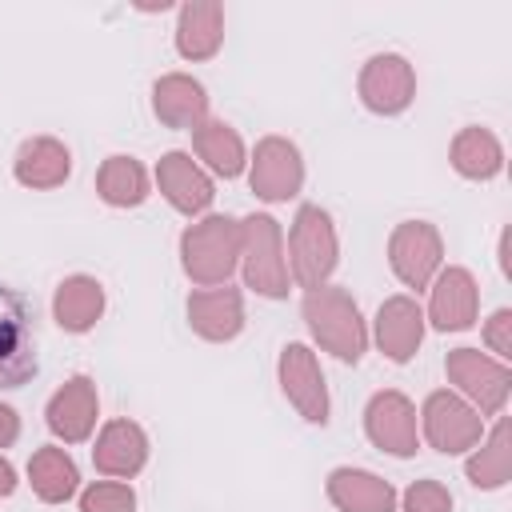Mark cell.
Returning <instances> with one entry per match:
<instances>
[{"label":"cell","instance_id":"30","mask_svg":"<svg viewBox=\"0 0 512 512\" xmlns=\"http://www.w3.org/2000/svg\"><path fill=\"white\" fill-rule=\"evenodd\" d=\"M400 508L404 512H452V496L440 480H416V484H408Z\"/></svg>","mask_w":512,"mask_h":512},{"label":"cell","instance_id":"29","mask_svg":"<svg viewBox=\"0 0 512 512\" xmlns=\"http://www.w3.org/2000/svg\"><path fill=\"white\" fill-rule=\"evenodd\" d=\"M80 512H136V492L120 480H100L80 492Z\"/></svg>","mask_w":512,"mask_h":512},{"label":"cell","instance_id":"13","mask_svg":"<svg viewBox=\"0 0 512 512\" xmlns=\"http://www.w3.org/2000/svg\"><path fill=\"white\" fill-rule=\"evenodd\" d=\"M96 412H100V396H96L92 376H72V380H64V388L52 392L44 420H48L52 436H60L64 444H80L92 436Z\"/></svg>","mask_w":512,"mask_h":512},{"label":"cell","instance_id":"20","mask_svg":"<svg viewBox=\"0 0 512 512\" xmlns=\"http://www.w3.org/2000/svg\"><path fill=\"white\" fill-rule=\"evenodd\" d=\"M324 492L340 512H396V488L364 468H332Z\"/></svg>","mask_w":512,"mask_h":512},{"label":"cell","instance_id":"5","mask_svg":"<svg viewBox=\"0 0 512 512\" xmlns=\"http://www.w3.org/2000/svg\"><path fill=\"white\" fill-rule=\"evenodd\" d=\"M448 380L460 388V396L472 400V408L480 416H500L508 404V388H512V372L504 360L480 352V348H452L444 360Z\"/></svg>","mask_w":512,"mask_h":512},{"label":"cell","instance_id":"19","mask_svg":"<svg viewBox=\"0 0 512 512\" xmlns=\"http://www.w3.org/2000/svg\"><path fill=\"white\" fill-rule=\"evenodd\" d=\"M152 112L168 128H196L208 120V92L184 72H168L152 84Z\"/></svg>","mask_w":512,"mask_h":512},{"label":"cell","instance_id":"28","mask_svg":"<svg viewBox=\"0 0 512 512\" xmlns=\"http://www.w3.org/2000/svg\"><path fill=\"white\" fill-rule=\"evenodd\" d=\"M464 472H468V480H472L476 488H504V484H508V476H512V432H508L504 420H500V424L492 428V436L468 456Z\"/></svg>","mask_w":512,"mask_h":512},{"label":"cell","instance_id":"18","mask_svg":"<svg viewBox=\"0 0 512 512\" xmlns=\"http://www.w3.org/2000/svg\"><path fill=\"white\" fill-rule=\"evenodd\" d=\"M420 340H424V312H420V304L412 296H388L380 304V312H376V344H380V352L388 360L404 364V360L416 356Z\"/></svg>","mask_w":512,"mask_h":512},{"label":"cell","instance_id":"12","mask_svg":"<svg viewBox=\"0 0 512 512\" xmlns=\"http://www.w3.org/2000/svg\"><path fill=\"white\" fill-rule=\"evenodd\" d=\"M364 432L380 452L412 456L416 452V408H412V400L396 388L376 392L364 408Z\"/></svg>","mask_w":512,"mask_h":512},{"label":"cell","instance_id":"27","mask_svg":"<svg viewBox=\"0 0 512 512\" xmlns=\"http://www.w3.org/2000/svg\"><path fill=\"white\" fill-rule=\"evenodd\" d=\"M96 192L112 208H136L148 200V172L132 156H108L96 172Z\"/></svg>","mask_w":512,"mask_h":512},{"label":"cell","instance_id":"26","mask_svg":"<svg viewBox=\"0 0 512 512\" xmlns=\"http://www.w3.org/2000/svg\"><path fill=\"white\" fill-rule=\"evenodd\" d=\"M452 168L464 176V180H492L500 168H504V148L500 140L472 124V128H460L456 140H452Z\"/></svg>","mask_w":512,"mask_h":512},{"label":"cell","instance_id":"2","mask_svg":"<svg viewBox=\"0 0 512 512\" xmlns=\"http://www.w3.org/2000/svg\"><path fill=\"white\" fill-rule=\"evenodd\" d=\"M180 268L200 288L228 284V276L240 268V220L204 216L188 224L180 236Z\"/></svg>","mask_w":512,"mask_h":512},{"label":"cell","instance_id":"6","mask_svg":"<svg viewBox=\"0 0 512 512\" xmlns=\"http://www.w3.org/2000/svg\"><path fill=\"white\" fill-rule=\"evenodd\" d=\"M36 376V328L32 304L0 284V392L20 388Z\"/></svg>","mask_w":512,"mask_h":512},{"label":"cell","instance_id":"3","mask_svg":"<svg viewBox=\"0 0 512 512\" xmlns=\"http://www.w3.org/2000/svg\"><path fill=\"white\" fill-rule=\"evenodd\" d=\"M240 268L244 284L268 300L288 296V260H284V236L280 224L268 212H252L240 220Z\"/></svg>","mask_w":512,"mask_h":512},{"label":"cell","instance_id":"31","mask_svg":"<svg viewBox=\"0 0 512 512\" xmlns=\"http://www.w3.org/2000/svg\"><path fill=\"white\" fill-rule=\"evenodd\" d=\"M484 344L496 352V360H508L512 356V312L508 308H496L484 324Z\"/></svg>","mask_w":512,"mask_h":512},{"label":"cell","instance_id":"17","mask_svg":"<svg viewBox=\"0 0 512 512\" xmlns=\"http://www.w3.org/2000/svg\"><path fill=\"white\" fill-rule=\"evenodd\" d=\"M92 464L96 472L104 476H136L144 464H148V436L136 420H108L96 436V448H92Z\"/></svg>","mask_w":512,"mask_h":512},{"label":"cell","instance_id":"32","mask_svg":"<svg viewBox=\"0 0 512 512\" xmlns=\"http://www.w3.org/2000/svg\"><path fill=\"white\" fill-rule=\"evenodd\" d=\"M16 436H20V416H16V408L0 404V448L16 444Z\"/></svg>","mask_w":512,"mask_h":512},{"label":"cell","instance_id":"25","mask_svg":"<svg viewBox=\"0 0 512 512\" xmlns=\"http://www.w3.org/2000/svg\"><path fill=\"white\" fill-rule=\"evenodd\" d=\"M192 148H196V156H200L216 176H224V180H232V176L244 172V140H240L236 128L224 124V120H204V124H196V128H192Z\"/></svg>","mask_w":512,"mask_h":512},{"label":"cell","instance_id":"23","mask_svg":"<svg viewBox=\"0 0 512 512\" xmlns=\"http://www.w3.org/2000/svg\"><path fill=\"white\" fill-rule=\"evenodd\" d=\"M52 316L64 332H88L104 316V284L96 276H68L56 284Z\"/></svg>","mask_w":512,"mask_h":512},{"label":"cell","instance_id":"22","mask_svg":"<svg viewBox=\"0 0 512 512\" xmlns=\"http://www.w3.org/2000/svg\"><path fill=\"white\" fill-rule=\"evenodd\" d=\"M224 44V8L216 0H192L176 20V52L184 60H212Z\"/></svg>","mask_w":512,"mask_h":512},{"label":"cell","instance_id":"1","mask_svg":"<svg viewBox=\"0 0 512 512\" xmlns=\"http://www.w3.org/2000/svg\"><path fill=\"white\" fill-rule=\"evenodd\" d=\"M300 312H304V324H308V332L316 336V344H320L324 352H332V356L344 360V364H356V360L364 356V348H368V328H364V320H360L356 300H352L344 288L320 284V288L304 292Z\"/></svg>","mask_w":512,"mask_h":512},{"label":"cell","instance_id":"33","mask_svg":"<svg viewBox=\"0 0 512 512\" xmlns=\"http://www.w3.org/2000/svg\"><path fill=\"white\" fill-rule=\"evenodd\" d=\"M12 488H16V468L0 456V500H4V496H12Z\"/></svg>","mask_w":512,"mask_h":512},{"label":"cell","instance_id":"24","mask_svg":"<svg viewBox=\"0 0 512 512\" xmlns=\"http://www.w3.org/2000/svg\"><path fill=\"white\" fill-rule=\"evenodd\" d=\"M28 484H32V492H36L44 504H64V500L76 496L80 472H76V464H72V456H68L64 448L44 444V448H36L32 460H28Z\"/></svg>","mask_w":512,"mask_h":512},{"label":"cell","instance_id":"7","mask_svg":"<svg viewBox=\"0 0 512 512\" xmlns=\"http://www.w3.org/2000/svg\"><path fill=\"white\" fill-rule=\"evenodd\" d=\"M420 428H424V436H428V444H432L436 452L460 456V452H468V448L480 444V436H484V416H480L464 396L440 388V392H432V396L424 400V408H420Z\"/></svg>","mask_w":512,"mask_h":512},{"label":"cell","instance_id":"16","mask_svg":"<svg viewBox=\"0 0 512 512\" xmlns=\"http://www.w3.org/2000/svg\"><path fill=\"white\" fill-rule=\"evenodd\" d=\"M480 308V288L468 268H444L432 280V300H428V320L440 332H464L472 328Z\"/></svg>","mask_w":512,"mask_h":512},{"label":"cell","instance_id":"4","mask_svg":"<svg viewBox=\"0 0 512 512\" xmlns=\"http://www.w3.org/2000/svg\"><path fill=\"white\" fill-rule=\"evenodd\" d=\"M288 260H292V280L308 292L328 284V276L336 272L340 244H336L332 216L320 204H300L288 232Z\"/></svg>","mask_w":512,"mask_h":512},{"label":"cell","instance_id":"15","mask_svg":"<svg viewBox=\"0 0 512 512\" xmlns=\"http://www.w3.org/2000/svg\"><path fill=\"white\" fill-rule=\"evenodd\" d=\"M188 324L196 336L224 344L236 340L244 328V296L232 284H216V288H200L188 296Z\"/></svg>","mask_w":512,"mask_h":512},{"label":"cell","instance_id":"9","mask_svg":"<svg viewBox=\"0 0 512 512\" xmlns=\"http://www.w3.org/2000/svg\"><path fill=\"white\" fill-rule=\"evenodd\" d=\"M248 184L260 200L268 204H284L300 192L304 184V160H300V148L284 136H264L252 152V172H248Z\"/></svg>","mask_w":512,"mask_h":512},{"label":"cell","instance_id":"8","mask_svg":"<svg viewBox=\"0 0 512 512\" xmlns=\"http://www.w3.org/2000/svg\"><path fill=\"white\" fill-rule=\"evenodd\" d=\"M444 260V240L428 220H404L392 228L388 236V264L400 276V284L408 288H428L440 272Z\"/></svg>","mask_w":512,"mask_h":512},{"label":"cell","instance_id":"14","mask_svg":"<svg viewBox=\"0 0 512 512\" xmlns=\"http://www.w3.org/2000/svg\"><path fill=\"white\" fill-rule=\"evenodd\" d=\"M156 184H160V196L184 212V216H200L208 212L216 188H212V176L188 156V152H164L160 164H156Z\"/></svg>","mask_w":512,"mask_h":512},{"label":"cell","instance_id":"21","mask_svg":"<svg viewBox=\"0 0 512 512\" xmlns=\"http://www.w3.org/2000/svg\"><path fill=\"white\" fill-rule=\"evenodd\" d=\"M72 172V152L56 140V136H32L16 148V160H12V176L24 184V188H60Z\"/></svg>","mask_w":512,"mask_h":512},{"label":"cell","instance_id":"10","mask_svg":"<svg viewBox=\"0 0 512 512\" xmlns=\"http://www.w3.org/2000/svg\"><path fill=\"white\" fill-rule=\"evenodd\" d=\"M276 372H280V388L292 400V408L308 424H328V384H324L316 352L308 344H284Z\"/></svg>","mask_w":512,"mask_h":512},{"label":"cell","instance_id":"11","mask_svg":"<svg viewBox=\"0 0 512 512\" xmlns=\"http://www.w3.org/2000/svg\"><path fill=\"white\" fill-rule=\"evenodd\" d=\"M360 100L376 116H400L416 96V72L404 56L380 52L360 68Z\"/></svg>","mask_w":512,"mask_h":512}]
</instances>
